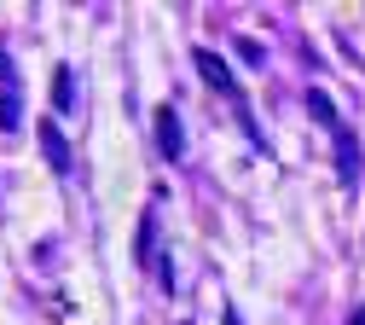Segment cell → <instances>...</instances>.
<instances>
[{"label":"cell","instance_id":"cell-2","mask_svg":"<svg viewBox=\"0 0 365 325\" xmlns=\"http://www.w3.org/2000/svg\"><path fill=\"white\" fill-rule=\"evenodd\" d=\"M157 151L163 157H186V128H180V111L174 105H157Z\"/></svg>","mask_w":365,"mask_h":325},{"label":"cell","instance_id":"cell-5","mask_svg":"<svg viewBox=\"0 0 365 325\" xmlns=\"http://www.w3.org/2000/svg\"><path fill=\"white\" fill-rule=\"evenodd\" d=\"M307 111H313L319 128H331V134L342 128V116H336V105H331V93H325V87H307Z\"/></svg>","mask_w":365,"mask_h":325},{"label":"cell","instance_id":"cell-9","mask_svg":"<svg viewBox=\"0 0 365 325\" xmlns=\"http://www.w3.org/2000/svg\"><path fill=\"white\" fill-rule=\"evenodd\" d=\"M348 325H365V308H359V314H354V319H348Z\"/></svg>","mask_w":365,"mask_h":325},{"label":"cell","instance_id":"cell-6","mask_svg":"<svg viewBox=\"0 0 365 325\" xmlns=\"http://www.w3.org/2000/svg\"><path fill=\"white\" fill-rule=\"evenodd\" d=\"M151 239H157V215H145V221H140V239H133V250H140V267L151 261Z\"/></svg>","mask_w":365,"mask_h":325},{"label":"cell","instance_id":"cell-1","mask_svg":"<svg viewBox=\"0 0 365 325\" xmlns=\"http://www.w3.org/2000/svg\"><path fill=\"white\" fill-rule=\"evenodd\" d=\"M192 64L203 70V81H209L215 93H226V99H238V105H244V93H238V76H232V64H226L220 53H209V46H197V53H192Z\"/></svg>","mask_w":365,"mask_h":325},{"label":"cell","instance_id":"cell-8","mask_svg":"<svg viewBox=\"0 0 365 325\" xmlns=\"http://www.w3.org/2000/svg\"><path fill=\"white\" fill-rule=\"evenodd\" d=\"M0 128H18V99H0Z\"/></svg>","mask_w":365,"mask_h":325},{"label":"cell","instance_id":"cell-7","mask_svg":"<svg viewBox=\"0 0 365 325\" xmlns=\"http://www.w3.org/2000/svg\"><path fill=\"white\" fill-rule=\"evenodd\" d=\"M53 105H58V111L70 105V70H53Z\"/></svg>","mask_w":365,"mask_h":325},{"label":"cell","instance_id":"cell-3","mask_svg":"<svg viewBox=\"0 0 365 325\" xmlns=\"http://www.w3.org/2000/svg\"><path fill=\"white\" fill-rule=\"evenodd\" d=\"M41 151H47L53 174H70V146H64V134H58V122H53V116L41 122Z\"/></svg>","mask_w":365,"mask_h":325},{"label":"cell","instance_id":"cell-4","mask_svg":"<svg viewBox=\"0 0 365 325\" xmlns=\"http://www.w3.org/2000/svg\"><path fill=\"white\" fill-rule=\"evenodd\" d=\"M336 174H342V186H354V174H359V146L348 128H336Z\"/></svg>","mask_w":365,"mask_h":325}]
</instances>
